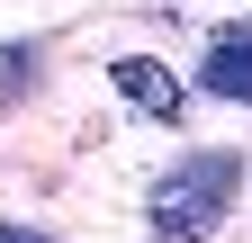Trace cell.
Returning a JSON list of instances; mask_svg holds the SVG:
<instances>
[{"label":"cell","instance_id":"1","mask_svg":"<svg viewBox=\"0 0 252 243\" xmlns=\"http://www.w3.org/2000/svg\"><path fill=\"white\" fill-rule=\"evenodd\" d=\"M234 198H243V153H189L153 180L144 225H153V243H207L234 216Z\"/></svg>","mask_w":252,"mask_h":243},{"label":"cell","instance_id":"2","mask_svg":"<svg viewBox=\"0 0 252 243\" xmlns=\"http://www.w3.org/2000/svg\"><path fill=\"white\" fill-rule=\"evenodd\" d=\"M108 81H117V99L135 108V117H153V126H180V117H189L180 72H171V63H153V54H117V63H108Z\"/></svg>","mask_w":252,"mask_h":243},{"label":"cell","instance_id":"3","mask_svg":"<svg viewBox=\"0 0 252 243\" xmlns=\"http://www.w3.org/2000/svg\"><path fill=\"white\" fill-rule=\"evenodd\" d=\"M198 90H207V99L252 108V27H243V18H225V27L207 36V54H198Z\"/></svg>","mask_w":252,"mask_h":243},{"label":"cell","instance_id":"4","mask_svg":"<svg viewBox=\"0 0 252 243\" xmlns=\"http://www.w3.org/2000/svg\"><path fill=\"white\" fill-rule=\"evenodd\" d=\"M27 81H36V45H0V99H18Z\"/></svg>","mask_w":252,"mask_h":243},{"label":"cell","instance_id":"5","mask_svg":"<svg viewBox=\"0 0 252 243\" xmlns=\"http://www.w3.org/2000/svg\"><path fill=\"white\" fill-rule=\"evenodd\" d=\"M0 243H54L45 225H9V216H0Z\"/></svg>","mask_w":252,"mask_h":243}]
</instances>
